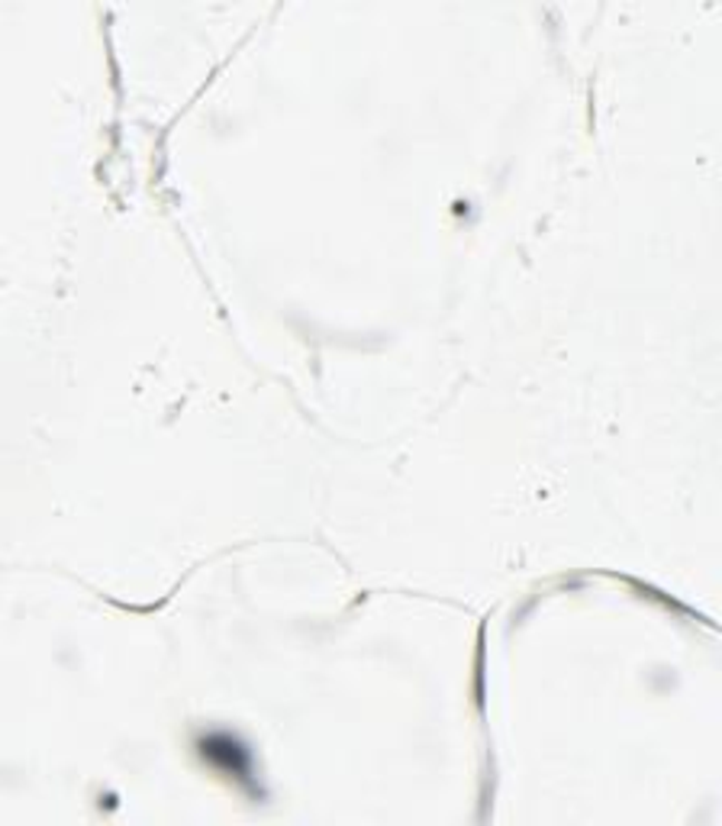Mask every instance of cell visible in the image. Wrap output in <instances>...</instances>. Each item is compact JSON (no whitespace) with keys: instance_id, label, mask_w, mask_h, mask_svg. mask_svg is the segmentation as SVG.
<instances>
[{"instance_id":"1","label":"cell","mask_w":722,"mask_h":826,"mask_svg":"<svg viewBox=\"0 0 722 826\" xmlns=\"http://www.w3.org/2000/svg\"><path fill=\"white\" fill-rule=\"evenodd\" d=\"M201 752H204V759H211L219 771H226V775H233V778H240V781H245L248 771H252L245 746H242L240 739H233V736L226 733L207 736V739L201 742Z\"/></svg>"}]
</instances>
